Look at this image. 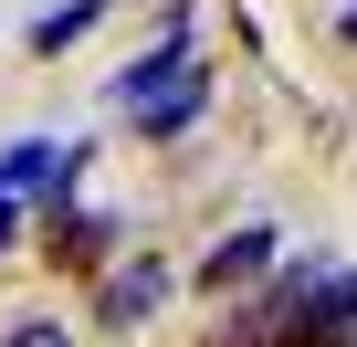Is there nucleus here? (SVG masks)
<instances>
[{
  "mask_svg": "<svg viewBox=\"0 0 357 347\" xmlns=\"http://www.w3.org/2000/svg\"><path fill=\"white\" fill-rule=\"evenodd\" d=\"M158 305H168V263H158V253H126V263L95 284V316H105V326H147Z\"/></svg>",
  "mask_w": 357,
  "mask_h": 347,
  "instance_id": "nucleus-1",
  "label": "nucleus"
},
{
  "mask_svg": "<svg viewBox=\"0 0 357 347\" xmlns=\"http://www.w3.org/2000/svg\"><path fill=\"white\" fill-rule=\"evenodd\" d=\"M43 221H53V253H63V263H105V253H116V211H74V200H63V211H43Z\"/></svg>",
  "mask_w": 357,
  "mask_h": 347,
  "instance_id": "nucleus-3",
  "label": "nucleus"
},
{
  "mask_svg": "<svg viewBox=\"0 0 357 347\" xmlns=\"http://www.w3.org/2000/svg\"><path fill=\"white\" fill-rule=\"evenodd\" d=\"M336 32H347V43H357V0H347V22H336Z\"/></svg>",
  "mask_w": 357,
  "mask_h": 347,
  "instance_id": "nucleus-8",
  "label": "nucleus"
},
{
  "mask_svg": "<svg viewBox=\"0 0 357 347\" xmlns=\"http://www.w3.org/2000/svg\"><path fill=\"white\" fill-rule=\"evenodd\" d=\"M200 105H211V84H200V74H168L137 116H147V137H178V126H200Z\"/></svg>",
  "mask_w": 357,
  "mask_h": 347,
  "instance_id": "nucleus-4",
  "label": "nucleus"
},
{
  "mask_svg": "<svg viewBox=\"0 0 357 347\" xmlns=\"http://www.w3.org/2000/svg\"><path fill=\"white\" fill-rule=\"evenodd\" d=\"M263 263H273V221H242V232H221V242H211L200 284H211V295H231V284H242V274H263Z\"/></svg>",
  "mask_w": 357,
  "mask_h": 347,
  "instance_id": "nucleus-2",
  "label": "nucleus"
},
{
  "mask_svg": "<svg viewBox=\"0 0 357 347\" xmlns=\"http://www.w3.org/2000/svg\"><path fill=\"white\" fill-rule=\"evenodd\" d=\"M11 242H22V200L0 190V253H11Z\"/></svg>",
  "mask_w": 357,
  "mask_h": 347,
  "instance_id": "nucleus-7",
  "label": "nucleus"
},
{
  "mask_svg": "<svg viewBox=\"0 0 357 347\" xmlns=\"http://www.w3.org/2000/svg\"><path fill=\"white\" fill-rule=\"evenodd\" d=\"M0 347H74V337H63L53 316H32V326H11V337H0Z\"/></svg>",
  "mask_w": 357,
  "mask_h": 347,
  "instance_id": "nucleus-6",
  "label": "nucleus"
},
{
  "mask_svg": "<svg viewBox=\"0 0 357 347\" xmlns=\"http://www.w3.org/2000/svg\"><path fill=\"white\" fill-rule=\"evenodd\" d=\"M95 11H105V0H53V11L32 22V53H63V43H74V32L95 22Z\"/></svg>",
  "mask_w": 357,
  "mask_h": 347,
  "instance_id": "nucleus-5",
  "label": "nucleus"
}]
</instances>
